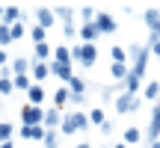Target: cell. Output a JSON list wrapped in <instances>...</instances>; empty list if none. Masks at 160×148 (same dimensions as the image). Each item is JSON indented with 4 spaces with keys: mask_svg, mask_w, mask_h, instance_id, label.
<instances>
[{
    "mask_svg": "<svg viewBox=\"0 0 160 148\" xmlns=\"http://www.w3.org/2000/svg\"><path fill=\"white\" fill-rule=\"evenodd\" d=\"M12 42V36H9V27L6 24H0V45H9Z\"/></svg>",
    "mask_w": 160,
    "mask_h": 148,
    "instance_id": "1f68e13d",
    "label": "cell"
},
{
    "mask_svg": "<svg viewBox=\"0 0 160 148\" xmlns=\"http://www.w3.org/2000/svg\"><path fill=\"white\" fill-rule=\"evenodd\" d=\"M30 36H33V42H36V45H42V42H45V36H48V30H42L39 24H36V27L30 30Z\"/></svg>",
    "mask_w": 160,
    "mask_h": 148,
    "instance_id": "484cf974",
    "label": "cell"
},
{
    "mask_svg": "<svg viewBox=\"0 0 160 148\" xmlns=\"http://www.w3.org/2000/svg\"><path fill=\"white\" fill-rule=\"evenodd\" d=\"M113 148H128V145H125V142H116V145H113Z\"/></svg>",
    "mask_w": 160,
    "mask_h": 148,
    "instance_id": "60d3db41",
    "label": "cell"
},
{
    "mask_svg": "<svg viewBox=\"0 0 160 148\" xmlns=\"http://www.w3.org/2000/svg\"><path fill=\"white\" fill-rule=\"evenodd\" d=\"M86 119H89V125H98V127H101L107 116H104V110H101V107H92L89 113H86Z\"/></svg>",
    "mask_w": 160,
    "mask_h": 148,
    "instance_id": "ac0fdd59",
    "label": "cell"
},
{
    "mask_svg": "<svg viewBox=\"0 0 160 148\" xmlns=\"http://www.w3.org/2000/svg\"><path fill=\"white\" fill-rule=\"evenodd\" d=\"M77 148H92V145H89V142H80V145H77Z\"/></svg>",
    "mask_w": 160,
    "mask_h": 148,
    "instance_id": "b9f144b4",
    "label": "cell"
},
{
    "mask_svg": "<svg viewBox=\"0 0 160 148\" xmlns=\"http://www.w3.org/2000/svg\"><path fill=\"white\" fill-rule=\"evenodd\" d=\"M65 89H68L71 95H86V80H83V77H77V74H74V77L68 80V86H65Z\"/></svg>",
    "mask_w": 160,
    "mask_h": 148,
    "instance_id": "5bb4252c",
    "label": "cell"
},
{
    "mask_svg": "<svg viewBox=\"0 0 160 148\" xmlns=\"http://www.w3.org/2000/svg\"><path fill=\"white\" fill-rule=\"evenodd\" d=\"M157 136H160V101H157V107L151 110V121H148V142H154Z\"/></svg>",
    "mask_w": 160,
    "mask_h": 148,
    "instance_id": "52a82bcc",
    "label": "cell"
},
{
    "mask_svg": "<svg viewBox=\"0 0 160 148\" xmlns=\"http://www.w3.org/2000/svg\"><path fill=\"white\" fill-rule=\"evenodd\" d=\"M48 68H51V74H57V77L62 80V83H68V80L74 77V71H71V65H59V62H51Z\"/></svg>",
    "mask_w": 160,
    "mask_h": 148,
    "instance_id": "30bf717a",
    "label": "cell"
},
{
    "mask_svg": "<svg viewBox=\"0 0 160 148\" xmlns=\"http://www.w3.org/2000/svg\"><path fill=\"white\" fill-rule=\"evenodd\" d=\"M151 148H160V136H157V139H154V142H151Z\"/></svg>",
    "mask_w": 160,
    "mask_h": 148,
    "instance_id": "f35d334b",
    "label": "cell"
},
{
    "mask_svg": "<svg viewBox=\"0 0 160 148\" xmlns=\"http://www.w3.org/2000/svg\"><path fill=\"white\" fill-rule=\"evenodd\" d=\"M36 18H39V27L42 30H51L53 21H57V18H53V9H36Z\"/></svg>",
    "mask_w": 160,
    "mask_h": 148,
    "instance_id": "8fae6325",
    "label": "cell"
},
{
    "mask_svg": "<svg viewBox=\"0 0 160 148\" xmlns=\"http://www.w3.org/2000/svg\"><path fill=\"white\" fill-rule=\"evenodd\" d=\"M59 131L62 133H80V131H89V119H86V113H80V110H74V113L62 116V121H59Z\"/></svg>",
    "mask_w": 160,
    "mask_h": 148,
    "instance_id": "6da1fadb",
    "label": "cell"
},
{
    "mask_svg": "<svg viewBox=\"0 0 160 148\" xmlns=\"http://www.w3.org/2000/svg\"><path fill=\"white\" fill-rule=\"evenodd\" d=\"M48 74H51V68H48V62H36V65H33V77H36V80H45Z\"/></svg>",
    "mask_w": 160,
    "mask_h": 148,
    "instance_id": "603a6c76",
    "label": "cell"
},
{
    "mask_svg": "<svg viewBox=\"0 0 160 148\" xmlns=\"http://www.w3.org/2000/svg\"><path fill=\"white\" fill-rule=\"evenodd\" d=\"M71 59H77L83 68H92L98 62V47L95 45H74L71 47Z\"/></svg>",
    "mask_w": 160,
    "mask_h": 148,
    "instance_id": "7a4b0ae2",
    "label": "cell"
},
{
    "mask_svg": "<svg viewBox=\"0 0 160 148\" xmlns=\"http://www.w3.org/2000/svg\"><path fill=\"white\" fill-rule=\"evenodd\" d=\"M0 148H12V142H0Z\"/></svg>",
    "mask_w": 160,
    "mask_h": 148,
    "instance_id": "ab89813d",
    "label": "cell"
},
{
    "mask_svg": "<svg viewBox=\"0 0 160 148\" xmlns=\"http://www.w3.org/2000/svg\"><path fill=\"white\" fill-rule=\"evenodd\" d=\"M92 24H95V30L101 36H107V33H116V18L113 15H107V12H95V18H92Z\"/></svg>",
    "mask_w": 160,
    "mask_h": 148,
    "instance_id": "277c9868",
    "label": "cell"
},
{
    "mask_svg": "<svg viewBox=\"0 0 160 148\" xmlns=\"http://www.w3.org/2000/svg\"><path fill=\"white\" fill-rule=\"evenodd\" d=\"M122 142L125 145H139L142 142V131H139V127H128L125 136H122Z\"/></svg>",
    "mask_w": 160,
    "mask_h": 148,
    "instance_id": "4fadbf2b",
    "label": "cell"
},
{
    "mask_svg": "<svg viewBox=\"0 0 160 148\" xmlns=\"http://www.w3.org/2000/svg\"><path fill=\"white\" fill-rule=\"evenodd\" d=\"M53 104H57V110L68 104V89H65V86H62V89H57V92H53Z\"/></svg>",
    "mask_w": 160,
    "mask_h": 148,
    "instance_id": "7402d4cb",
    "label": "cell"
},
{
    "mask_svg": "<svg viewBox=\"0 0 160 148\" xmlns=\"http://www.w3.org/2000/svg\"><path fill=\"white\" fill-rule=\"evenodd\" d=\"M148 51L154 57H160V36H148Z\"/></svg>",
    "mask_w": 160,
    "mask_h": 148,
    "instance_id": "f1b7e54d",
    "label": "cell"
},
{
    "mask_svg": "<svg viewBox=\"0 0 160 148\" xmlns=\"http://www.w3.org/2000/svg\"><path fill=\"white\" fill-rule=\"evenodd\" d=\"M3 18H6V27H9L12 21H18V18H21V12H18V9H3Z\"/></svg>",
    "mask_w": 160,
    "mask_h": 148,
    "instance_id": "f546056e",
    "label": "cell"
},
{
    "mask_svg": "<svg viewBox=\"0 0 160 148\" xmlns=\"http://www.w3.org/2000/svg\"><path fill=\"white\" fill-rule=\"evenodd\" d=\"M110 57H113V62H125V65H128V53H125V47L116 45L113 51H110Z\"/></svg>",
    "mask_w": 160,
    "mask_h": 148,
    "instance_id": "d4e9b609",
    "label": "cell"
},
{
    "mask_svg": "<svg viewBox=\"0 0 160 148\" xmlns=\"http://www.w3.org/2000/svg\"><path fill=\"white\" fill-rule=\"evenodd\" d=\"M42 142L48 148H57V131H45V136H42Z\"/></svg>",
    "mask_w": 160,
    "mask_h": 148,
    "instance_id": "83f0119b",
    "label": "cell"
},
{
    "mask_svg": "<svg viewBox=\"0 0 160 148\" xmlns=\"http://www.w3.org/2000/svg\"><path fill=\"white\" fill-rule=\"evenodd\" d=\"M62 33L68 36V39H74V36H77V27H74V24H65V27H62Z\"/></svg>",
    "mask_w": 160,
    "mask_h": 148,
    "instance_id": "8d00e7d4",
    "label": "cell"
},
{
    "mask_svg": "<svg viewBox=\"0 0 160 148\" xmlns=\"http://www.w3.org/2000/svg\"><path fill=\"white\" fill-rule=\"evenodd\" d=\"M9 36H12V39H21V36H24V27H21V24H9Z\"/></svg>",
    "mask_w": 160,
    "mask_h": 148,
    "instance_id": "d6a6232c",
    "label": "cell"
},
{
    "mask_svg": "<svg viewBox=\"0 0 160 148\" xmlns=\"http://www.w3.org/2000/svg\"><path fill=\"white\" fill-rule=\"evenodd\" d=\"M48 57H51V45H48V42H42V45H36V62H45Z\"/></svg>",
    "mask_w": 160,
    "mask_h": 148,
    "instance_id": "ffe728a7",
    "label": "cell"
},
{
    "mask_svg": "<svg viewBox=\"0 0 160 148\" xmlns=\"http://www.w3.org/2000/svg\"><path fill=\"white\" fill-rule=\"evenodd\" d=\"M53 62L71 65V51H68V47H57V51H53Z\"/></svg>",
    "mask_w": 160,
    "mask_h": 148,
    "instance_id": "d6986e66",
    "label": "cell"
},
{
    "mask_svg": "<svg viewBox=\"0 0 160 148\" xmlns=\"http://www.w3.org/2000/svg\"><path fill=\"white\" fill-rule=\"evenodd\" d=\"M113 107H116V113H119V116H125V113H137V110H139V95L119 92V95H116V101H113Z\"/></svg>",
    "mask_w": 160,
    "mask_h": 148,
    "instance_id": "3957f363",
    "label": "cell"
},
{
    "mask_svg": "<svg viewBox=\"0 0 160 148\" xmlns=\"http://www.w3.org/2000/svg\"><path fill=\"white\" fill-rule=\"evenodd\" d=\"M0 92H3V95H9V92H12V80L9 77H0Z\"/></svg>",
    "mask_w": 160,
    "mask_h": 148,
    "instance_id": "e575fe53",
    "label": "cell"
},
{
    "mask_svg": "<svg viewBox=\"0 0 160 148\" xmlns=\"http://www.w3.org/2000/svg\"><path fill=\"white\" fill-rule=\"evenodd\" d=\"M80 18H83L86 24H92V18H95V9H89V6H86V9H80Z\"/></svg>",
    "mask_w": 160,
    "mask_h": 148,
    "instance_id": "836d02e7",
    "label": "cell"
},
{
    "mask_svg": "<svg viewBox=\"0 0 160 148\" xmlns=\"http://www.w3.org/2000/svg\"><path fill=\"white\" fill-rule=\"evenodd\" d=\"M27 95H30V104H33V107H39V104L45 101V89H42V86H30Z\"/></svg>",
    "mask_w": 160,
    "mask_h": 148,
    "instance_id": "e0dca14e",
    "label": "cell"
},
{
    "mask_svg": "<svg viewBox=\"0 0 160 148\" xmlns=\"http://www.w3.org/2000/svg\"><path fill=\"white\" fill-rule=\"evenodd\" d=\"M142 98H145V101H160V83H157V80H151V83L145 86Z\"/></svg>",
    "mask_w": 160,
    "mask_h": 148,
    "instance_id": "9a60e30c",
    "label": "cell"
},
{
    "mask_svg": "<svg viewBox=\"0 0 160 148\" xmlns=\"http://www.w3.org/2000/svg\"><path fill=\"white\" fill-rule=\"evenodd\" d=\"M110 74H113L116 83H122V80L128 77V65H125V62H113V65H110Z\"/></svg>",
    "mask_w": 160,
    "mask_h": 148,
    "instance_id": "2e32d148",
    "label": "cell"
},
{
    "mask_svg": "<svg viewBox=\"0 0 160 148\" xmlns=\"http://www.w3.org/2000/svg\"><path fill=\"white\" fill-rule=\"evenodd\" d=\"M59 121H62V113H59L57 107H53V110H48V113L42 116V125H48V131H57V127H59Z\"/></svg>",
    "mask_w": 160,
    "mask_h": 148,
    "instance_id": "ba28073f",
    "label": "cell"
},
{
    "mask_svg": "<svg viewBox=\"0 0 160 148\" xmlns=\"http://www.w3.org/2000/svg\"><path fill=\"white\" fill-rule=\"evenodd\" d=\"M42 116H45V110L42 107H24L21 110V119H24V125H42Z\"/></svg>",
    "mask_w": 160,
    "mask_h": 148,
    "instance_id": "8992f818",
    "label": "cell"
},
{
    "mask_svg": "<svg viewBox=\"0 0 160 148\" xmlns=\"http://www.w3.org/2000/svg\"><path fill=\"white\" fill-rule=\"evenodd\" d=\"M9 136H12V125H0V142H9Z\"/></svg>",
    "mask_w": 160,
    "mask_h": 148,
    "instance_id": "4dcf8cb0",
    "label": "cell"
},
{
    "mask_svg": "<svg viewBox=\"0 0 160 148\" xmlns=\"http://www.w3.org/2000/svg\"><path fill=\"white\" fill-rule=\"evenodd\" d=\"M53 18H62L65 24H71V18H74V9H68V6H59V9H53Z\"/></svg>",
    "mask_w": 160,
    "mask_h": 148,
    "instance_id": "44dd1931",
    "label": "cell"
},
{
    "mask_svg": "<svg viewBox=\"0 0 160 148\" xmlns=\"http://www.w3.org/2000/svg\"><path fill=\"white\" fill-rule=\"evenodd\" d=\"M30 86H33V83H30L27 74H15V80H12V89H30Z\"/></svg>",
    "mask_w": 160,
    "mask_h": 148,
    "instance_id": "cb8c5ba5",
    "label": "cell"
},
{
    "mask_svg": "<svg viewBox=\"0 0 160 148\" xmlns=\"http://www.w3.org/2000/svg\"><path fill=\"white\" fill-rule=\"evenodd\" d=\"M77 33H80V39H83V45H95V42H98V36H101V33L95 30V24H83Z\"/></svg>",
    "mask_w": 160,
    "mask_h": 148,
    "instance_id": "9c48e42d",
    "label": "cell"
},
{
    "mask_svg": "<svg viewBox=\"0 0 160 148\" xmlns=\"http://www.w3.org/2000/svg\"><path fill=\"white\" fill-rule=\"evenodd\" d=\"M142 21H145V27H148L151 36H160V9H145Z\"/></svg>",
    "mask_w": 160,
    "mask_h": 148,
    "instance_id": "5b68a950",
    "label": "cell"
},
{
    "mask_svg": "<svg viewBox=\"0 0 160 148\" xmlns=\"http://www.w3.org/2000/svg\"><path fill=\"white\" fill-rule=\"evenodd\" d=\"M6 62V51H0V65H3Z\"/></svg>",
    "mask_w": 160,
    "mask_h": 148,
    "instance_id": "74e56055",
    "label": "cell"
},
{
    "mask_svg": "<svg viewBox=\"0 0 160 148\" xmlns=\"http://www.w3.org/2000/svg\"><path fill=\"white\" fill-rule=\"evenodd\" d=\"M113 121H110V119H104V125H101V133H104V136H110V133H113Z\"/></svg>",
    "mask_w": 160,
    "mask_h": 148,
    "instance_id": "d590c367",
    "label": "cell"
},
{
    "mask_svg": "<svg viewBox=\"0 0 160 148\" xmlns=\"http://www.w3.org/2000/svg\"><path fill=\"white\" fill-rule=\"evenodd\" d=\"M27 68H30V62H27V59H15L9 71H15V74H27Z\"/></svg>",
    "mask_w": 160,
    "mask_h": 148,
    "instance_id": "4316f807",
    "label": "cell"
},
{
    "mask_svg": "<svg viewBox=\"0 0 160 148\" xmlns=\"http://www.w3.org/2000/svg\"><path fill=\"white\" fill-rule=\"evenodd\" d=\"M21 136L24 139H42V136H45V127H42V125H24L21 127Z\"/></svg>",
    "mask_w": 160,
    "mask_h": 148,
    "instance_id": "7c38bea8",
    "label": "cell"
}]
</instances>
